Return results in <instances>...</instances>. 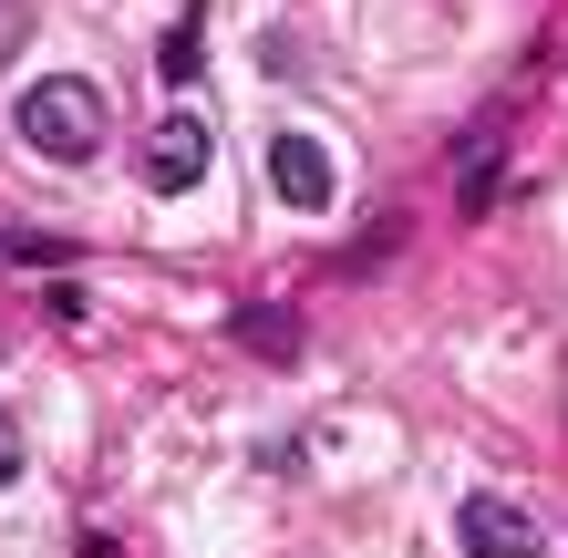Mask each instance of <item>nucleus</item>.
Wrapping results in <instances>:
<instances>
[{
    "instance_id": "3",
    "label": "nucleus",
    "mask_w": 568,
    "mask_h": 558,
    "mask_svg": "<svg viewBox=\"0 0 568 558\" xmlns=\"http://www.w3.org/2000/svg\"><path fill=\"white\" fill-rule=\"evenodd\" d=\"M258 166H270V196H280V207H300V217H321L331 196H342L331 145H321V135H300V124H290V135H270V155H258Z\"/></svg>"
},
{
    "instance_id": "5",
    "label": "nucleus",
    "mask_w": 568,
    "mask_h": 558,
    "mask_svg": "<svg viewBox=\"0 0 568 558\" xmlns=\"http://www.w3.org/2000/svg\"><path fill=\"white\" fill-rule=\"evenodd\" d=\"M196 62H207V31H196V11H186V21L155 42V73H165V83H196Z\"/></svg>"
},
{
    "instance_id": "6",
    "label": "nucleus",
    "mask_w": 568,
    "mask_h": 558,
    "mask_svg": "<svg viewBox=\"0 0 568 558\" xmlns=\"http://www.w3.org/2000/svg\"><path fill=\"white\" fill-rule=\"evenodd\" d=\"M239 342H248V352H270V363H280V352L300 342V321H290V311H239Z\"/></svg>"
},
{
    "instance_id": "7",
    "label": "nucleus",
    "mask_w": 568,
    "mask_h": 558,
    "mask_svg": "<svg viewBox=\"0 0 568 558\" xmlns=\"http://www.w3.org/2000/svg\"><path fill=\"white\" fill-rule=\"evenodd\" d=\"M11 476H21V424L0 414V486H11Z\"/></svg>"
},
{
    "instance_id": "1",
    "label": "nucleus",
    "mask_w": 568,
    "mask_h": 558,
    "mask_svg": "<svg viewBox=\"0 0 568 558\" xmlns=\"http://www.w3.org/2000/svg\"><path fill=\"white\" fill-rule=\"evenodd\" d=\"M11 135L31 155H52V166H83V155H104V93L83 73H42V83H21Z\"/></svg>"
},
{
    "instance_id": "4",
    "label": "nucleus",
    "mask_w": 568,
    "mask_h": 558,
    "mask_svg": "<svg viewBox=\"0 0 568 558\" xmlns=\"http://www.w3.org/2000/svg\"><path fill=\"white\" fill-rule=\"evenodd\" d=\"M455 548L465 558H527L538 548V517H527L517 497H465L455 507Z\"/></svg>"
},
{
    "instance_id": "2",
    "label": "nucleus",
    "mask_w": 568,
    "mask_h": 558,
    "mask_svg": "<svg viewBox=\"0 0 568 558\" xmlns=\"http://www.w3.org/2000/svg\"><path fill=\"white\" fill-rule=\"evenodd\" d=\"M207 166H217L207 114H196V104H165L155 135H145V186H155V196H186V186H207Z\"/></svg>"
}]
</instances>
